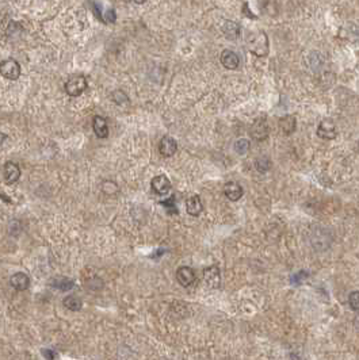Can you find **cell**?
Here are the masks:
<instances>
[{
    "instance_id": "cell-1",
    "label": "cell",
    "mask_w": 359,
    "mask_h": 360,
    "mask_svg": "<svg viewBox=\"0 0 359 360\" xmlns=\"http://www.w3.org/2000/svg\"><path fill=\"white\" fill-rule=\"evenodd\" d=\"M248 49L256 57H265L269 55V37L265 31H259L248 41Z\"/></svg>"
},
{
    "instance_id": "cell-2",
    "label": "cell",
    "mask_w": 359,
    "mask_h": 360,
    "mask_svg": "<svg viewBox=\"0 0 359 360\" xmlns=\"http://www.w3.org/2000/svg\"><path fill=\"white\" fill-rule=\"evenodd\" d=\"M332 237L331 233L324 227H316L313 232L310 233V244L316 251L323 252L331 247Z\"/></svg>"
},
{
    "instance_id": "cell-3",
    "label": "cell",
    "mask_w": 359,
    "mask_h": 360,
    "mask_svg": "<svg viewBox=\"0 0 359 360\" xmlns=\"http://www.w3.org/2000/svg\"><path fill=\"white\" fill-rule=\"evenodd\" d=\"M0 74L7 80H18L20 76V65L14 59L3 60L0 63Z\"/></svg>"
},
{
    "instance_id": "cell-4",
    "label": "cell",
    "mask_w": 359,
    "mask_h": 360,
    "mask_svg": "<svg viewBox=\"0 0 359 360\" xmlns=\"http://www.w3.org/2000/svg\"><path fill=\"white\" fill-rule=\"evenodd\" d=\"M87 89V80L84 76H72L65 83V92L70 96H80Z\"/></svg>"
},
{
    "instance_id": "cell-5",
    "label": "cell",
    "mask_w": 359,
    "mask_h": 360,
    "mask_svg": "<svg viewBox=\"0 0 359 360\" xmlns=\"http://www.w3.org/2000/svg\"><path fill=\"white\" fill-rule=\"evenodd\" d=\"M204 281L210 288H219L221 286V272L217 266H210L204 270Z\"/></svg>"
},
{
    "instance_id": "cell-6",
    "label": "cell",
    "mask_w": 359,
    "mask_h": 360,
    "mask_svg": "<svg viewBox=\"0 0 359 360\" xmlns=\"http://www.w3.org/2000/svg\"><path fill=\"white\" fill-rule=\"evenodd\" d=\"M317 136L323 140H334L336 137V125L334 119H323L317 128Z\"/></svg>"
},
{
    "instance_id": "cell-7",
    "label": "cell",
    "mask_w": 359,
    "mask_h": 360,
    "mask_svg": "<svg viewBox=\"0 0 359 360\" xmlns=\"http://www.w3.org/2000/svg\"><path fill=\"white\" fill-rule=\"evenodd\" d=\"M251 136L256 141H263L269 137V125L265 118L255 119L252 128H251Z\"/></svg>"
},
{
    "instance_id": "cell-8",
    "label": "cell",
    "mask_w": 359,
    "mask_h": 360,
    "mask_svg": "<svg viewBox=\"0 0 359 360\" xmlns=\"http://www.w3.org/2000/svg\"><path fill=\"white\" fill-rule=\"evenodd\" d=\"M150 187H152V190H153L157 195L163 197V195H167V194L170 193L172 186H171L170 179L167 178L165 175H159V176H155V178L152 179Z\"/></svg>"
},
{
    "instance_id": "cell-9",
    "label": "cell",
    "mask_w": 359,
    "mask_h": 360,
    "mask_svg": "<svg viewBox=\"0 0 359 360\" xmlns=\"http://www.w3.org/2000/svg\"><path fill=\"white\" fill-rule=\"evenodd\" d=\"M176 279L179 282L180 286L189 287L195 282V272L191 267L182 266L176 271Z\"/></svg>"
},
{
    "instance_id": "cell-10",
    "label": "cell",
    "mask_w": 359,
    "mask_h": 360,
    "mask_svg": "<svg viewBox=\"0 0 359 360\" xmlns=\"http://www.w3.org/2000/svg\"><path fill=\"white\" fill-rule=\"evenodd\" d=\"M176 149H178V143H176V140L170 137V136H164L159 144V152L164 157L174 156L176 153Z\"/></svg>"
},
{
    "instance_id": "cell-11",
    "label": "cell",
    "mask_w": 359,
    "mask_h": 360,
    "mask_svg": "<svg viewBox=\"0 0 359 360\" xmlns=\"http://www.w3.org/2000/svg\"><path fill=\"white\" fill-rule=\"evenodd\" d=\"M219 59H221V64L224 65L226 70H237V67L240 64L239 56L230 49L222 50Z\"/></svg>"
},
{
    "instance_id": "cell-12",
    "label": "cell",
    "mask_w": 359,
    "mask_h": 360,
    "mask_svg": "<svg viewBox=\"0 0 359 360\" xmlns=\"http://www.w3.org/2000/svg\"><path fill=\"white\" fill-rule=\"evenodd\" d=\"M92 129L98 139H107L109 137V126L107 121L100 115H95L92 118Z\"/></svg>"
},
{
    "instance_id": "cell-13",
    "label": "cell",
    "mask_w": 359,
    "mask_h": 360,
    "mask_svg": "<svg viewBox=\"0 0 359 360\" xmlns=\"http://www.w3.org/2000/svg\"><path fill=\"white\" fill-rule=\"evenodd\" d=\"M10 285L16 291H25L30 286V278L23 272H16L10 278Z\"/></svg>"
},
{
    "instance_id": "cell-14",
    "label": "cell",
    "mask_w": 359,
    "mask_h": 360,
    "mask_svg": "<svg viewBox=\"0 0 359 360\" xmlns=\"http://www.w3.org/2000/svg\"><path fill=\"white\" fill-rule=\"evenodd\" d=\"M3 175H4V180L7 184H14V183L18 182V179L20 178V169L18 167V164L12 163V161L5 163Z\"/></svg>"
},
{
    "instance_id": "cell-15",
    "label": "cell",
    "mask_w": 359,
    "mask_h": 360,
    "mask_svg": "<svg viewBox=\"0 0 359 360\" xmlns=\"http://www.w3.org/2000/svg\"><path fill=\"white\" fill-rule=\"evenodd\" d=\"M224 194L228 199L236 202V201H239L240 198L243 197V187L240 186L239 183L228 182L224 186Z\"/></svg>"
},
{
    "instance_id": "cell-16",
    "label": "cell",
    "mask_w": 359,
    "mask_h": 360,
    "mask_svg": "<svg viewBox=\"0 0 359 360\" xmlns=\"http://www.w3.org/2000/svg\"><path fill=\"white\" fill-rule=\"evenodd\" d=\"M222 31H224V35L226 37V40L234 41L237 40L240 34H241V27L234 20H226L224 26H222Z\"/></svg>"
},
{
    "instance_id": "cell-17",
    "label": "cell",
    "mask_w": 359,
    "mask_h": 360,
    "mask_svg": "<svg viewBox=\"0 0 359 360\" xmlns=\"http://www.w3.org/2000/svg\"><path fill=\"white\" fill-rule=\"evenodd\" d=\"M186 210L189 213L190 216L193 217H197L200 216L202 210H204V205L201 202V198L198 195H194V197H190L186 202Z\"/></svg>"
},
{
    "instance_id": "cell-18",
    "label": "cell",
    "mask_w": 359,
    "mask_h": 360,
    "mask_svg": "<svg viewBox=\"0 0 359 360\" xmlns=\"http://www.w3.org/2000/svg\"><path fill=\"white\" fill-rule=\"evenodd\" d=\"M295 117L293 115H285L284 118L280 119V129L285 136H290L294 133L295 130Z\"/></svg>"
},
{
    "instance_id": "cell-19",
    "label": "cell",
    "mask_w": 359,
    "mask_h": 360,
    "mask_svg": "<svg viewBox=\"0 0 359 360\" xmlns=\"http://www.w3.org/2000/svg\"><path fill=\"white\" fill-rule=\"evenodd\" d=\"M73 286H75V282L70 278H56L52 281V287L59 288L61 291H68L73 288Z\"/></svg>"
},
{
    "instance_id": "cell-20",
    "label": "cell",
    "mask_w": 359,
    "mask_h": 360,
    "mask_svg": "<svg viewBox=\"0 0 359 360\" xmlns=\"http://www.w3.org/2000/svg\"><path fill=\"white\" fill-rule=\"evenodd\" d=\"M64 306L67 309H70L72 311H79L81 309V306H83V302L80 299L79 296L76 295H68L65 296L64 301H63Z\"/></svg>"
},
{
    "instance_id": "cell-21",
    "label": "cell",
    "mask_w": 359,
    "mask_h": 360,
    "mask_svg": "<svg viewBox=\"0 0 359 360\" xmlns=\"http://www.w3.org/2000/svg\"><path fill=\"white\" fill-rule=\"evenodd\" d=\"M346 37L354 44L359 45V23H351L346 29Z\"/></svg>"
},
{
    "instance_id": "cell-22",
    "label": "cell",
    "mask_w": 359,
    "mask_h": 360,
    "mask_svg": "<svg viewBox=\"0 0 359 360\" xmlns=\"http://www.w3.org/2000/svg\"><path fill=\"white\" fill-rule=\"evenodd\" d=\"M255 168L259 171V172H267L270 168H271V160L267 156H260L255 160Z\"/></svg>"
},
{
    "instance_id": "cell-23",
    "label": "cell",
    "mask_w": 359,
    "mask_h": 360,
    "mask_svg": "<svg viewBox=\"0 0 359 360\" xmlns=\"http://www.w3.org/2000/svg\"><path fill=\"white\" fill-rule=\"evenodd\" d=\"M250 148H251V145H250V141H248V140L240 139L234 143V150H236L237 154H241V156L248 152Z\"/></svg>"
},
{
    "instance_id": "cell-24",
    "label": "cell",
    "mask_w": 359,
    "mask_h": 360,
    "mask_svg": "<svg viewBox=\"0 0 359 360\" xmlns=\"http://www.w3.org/2000/svg\"><path fill=\"white\" fill-rule=\"evenodd\" d=\"M349 303L350 307H351L353 310L354 311L359 310V291H353V292H350Z\"/></svg>"
},
{
    "instance_id": "cell-25",
    "label": "cell",
    "mask_w": 359,
    "mask_h": 360,
    "mask_svg": "<svg viewBox=\"0 0 359 360\" xmlns=\"http://www.w3.org/2000/svg\"><path fill=\"white\" fill-rule=\"evenodd\" d=\"M111 99H113L114 103L117 104H124L126 103V102H129V99H128L126 94L125 92H122V91H115V92H113Z\"/></svg>"
},
{
    "instance_id": "cell-26",
    "label": "cell",
    "mask_w": 359,
    "mask_h": 360,
    "mask_svg": "<svg viewBox=\"0 0 359 360\" xmlns=\"http://www.w3.org/2000/svg\"><path fill=\"white\" fill-rule=\"evenodd\" d=\"M174 197L170 198V199H167V201H164V202H161V205L163 206H165V208H168L170 210H176V208H175V205H174Z\"/></svg>"
},
{
    "instance_id": "cell-27",
    "label": "cell",
    "mask_w": 359,
    "mask_h": 360,
    "mask_svg": "<svg viewBox=\"0 0 359 360\" xmlns=\"http://www.w3.org/2000/svg\"><path fill=\"white\" fill-rule=\"evenodd\" d=\"M133 1H135V3H137V4H144L146 0H133Z\"/></svg>"
}]
</instances>
